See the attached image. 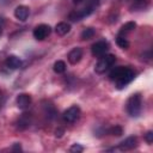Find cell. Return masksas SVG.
Wrapping results in <instances>:
<instances>
[{
  "label": "cell",
  "mask_w": 153,
  "mask_h": 153,
  "mask_svg": "<svg viewBox=\"0 0 153 153\" xmlns=\"http://www.w3.org/2000/svg\"><path fill=\"white\" fill-rule=\"evenodd\" d=\"M12 149H13V151H22V146H20V143H14L13 147H12Z\"/></svg>",
  "instance_id": "7402d4cb"
},
{
  "label": "cell",
  "mask_w": 153,
  "mask_h": 153,
  "mask_svg": "<svg viewBox=\"0 0 153 153\" xmlns=\"http://www.w3.org/2000/svg\"><path fill=\"white\" fill-rule=\"evenodd\" d=\"M29 14H30V10H29L27 6L19 5V6H17L16 10H14V17H16L18 20H20V22H25V20L27 19Z\"/></svg>",
  "instance_id": "ba28073f"
},
{
  "label": "cell",
  "mask_w": 153,
  "mask_h": 153,
  "mask_svg": "<svg viewBox=\"0 0 153 153\" xmlns=\"http://www.w3.org/2000/svg\"><path fill=\"white\" fill-rule=\"evenodd\" d=\"M145 140H146L148 143H152V142H153V131H152V130L147 131V134L145 135Z\"/></svg>",
  "instance_id": "ffe728a7"
},
{
  "label": "cell",
  "mask_w": 153,
  "mask_h": 153,
  "mask_svg": "<svg viewBox=\"0 0 153 153\" xmlns=\"http://www.w3.org/2000/svg\"><path fill=\"white\" fill-rule=\"evenodd\" d=\"M55 31H56L57 35H60V36H65V35H67V33L71 31V25H69L68 23H66V22H61V23L56 24V26H55Z\"/></svg>",
  "instance_id": "7c38bea8"
},
{
  "label": "cell",
  "mask_w": 153,
  "mask_h": 153,
  "mask_svg": "<svg viewBox=\"0 0 153 153\" xmlns=\"http://www.w3.org/2000/svg\"><path fill=\"white\" fill-rule=\"evenodd\" d=\"M94 33H96V31L93 27H86L81 32V39H91V38H93Z\"/></svg>",
  "instance_id": "2e32d148"
},
{
  "label": "cell",
  "mask_w": 153,
  "mask_h": 153,
  "mask_svg": "<svg viewBox=\"0 0 153 153\" xmlns=\"http://www.w3.org/2000/svg\"><path fill=\"white\" fill-rule=\"evenodd\" d=\"M135 27H136V24H135L134 22H128V23H126V24L121 27V30H120V35H126L127 32L133 31Z\"/></svg>",
  "instance_id": "4fadbf2b"
},
{
  "label": "cell",
  "mask_w": 153,
  "mask_h": 153,
  "mask_svg": "<svg viewBox=\"0 0 153 153\" xmlns=\"http://www.w3.org/2000/svg\"><path fill=\"white\" fill-rule=\"evenodd\" d=\"M80 115H81L80 108L78 105H72L62 114V118L67 123H74L80 118Z\"/></svg>",
  "instance_id": "277c9868"
},
{
  "label": "cell",
  "mask_w": 153,
  "mask_h": 153,
  "mask_svg": "<svg viewBox=\"0 0 153 153\" xmlns=\"http://www.w3.org/2000/svg\"><path fill=\"white\" fill-rule=\"evenodd\" d=\"M51 32V29L49 25L47 24H39L33 29V37L38 41H43L45 39Z\"/></svg>",
  "instance_id": "5b68a950"
},
{
  "label": "cell",
  "mask_w": 153,
  "mask_h": 153,
  "mask_svg": "<svg viewBox=\"0 0 153 153\" xmlns=\"http://www.w3.org/2000/svg\"><path fill=\"white\" fill-rule=\"evenodd\" d=\"M62 134H63V129H56V130H55V136L61 137Z\"/></svg>",
  "instance_id": "44dd1931"
},
{
  "label": "cell",
  "mask_w": 153,
  "mask_h": 153,
  "mask_svg": "<svg viewBox=\"0 0 153 153\" xmlns=\"http://www.w3.org/2000/svg\"><path fill=\"white\" fill-rule=\"evenodd\" d=\"M115 61H116V56L112 55V54L100 56V59L98 60V62H97L96 66H94L96 73H98V74L104 73L109 67H111V66L115 63Z\"/></svg>",
  "instance_id": "3957f363"
},
{
  "label": "cell",
  "mask_w": 153,
  "mask_h": 153,
  "mask_svg": "<svg viewBox=\"0 0 153 153\" xmlns=\"http://www.w3.org/2000/svg\"><path fill=\"white\" fill-rule=\"evenodd\" d=\"M2 27H4V19L0 18V35L2 33Z\"/></svg>",
  "instance_id": "603a6c76"
},
{
  "label": "cell",
  "mask_w": 153,
  "mask_h": 153,
  "mask_svg": "<svg viewBox=\"0 0 153 153\" xmlns=\"http://www.w3.org/2000/svg\"><path fill=\"white\" fill-rule=\"evenodd\" d=\"M84 0H73V2L75 4V5H78V4H81Z\"/></svg>",
  "instance_id": "cb8c5ba5"
},
{
  "label": "cell",
  "mask_w": 153,
  "mask_h": 153,
  "mask_svg": "<svg viewBox=\"0 0 153 153\" xmlns=\"http://www.w3.org/2000/svg\"><path fill=\"white\" fill-rule=\"evenodd\" d=\"M109 133L111 135H114V136H121L123 134V129L120 126H115V127H112V128L109 129Z\"/></svg>",
  "instance_id": "e0dca14e"
},
{
  "label": "cell",
  "mask_w": 153,
  "mask_h": 153,
  "mask_svg": "<svg viewBox=\"0 0 153 153\" xmlns=\"http://www.w3.org/2000/svg\"><path fill=\"white\" fill-rule=\"evenodd\" d=\"M30 124V120L26 118V114H24V116H22L19 118V127L20 128H26Z\"/></svg>",
  "instance_id": "ac0fdd59"
},
{
  "label": "cell",
  "mask_w": 153,
  "mask_h": 153,
  "mask_svg": "<svg viewBox=\"0 0 153 153\" xmlns=\"http://www.w3.org/2000/svg\"><path fill=\"white\" fill-rule=\"evenodd\" d=\"M110 80L116 82L117 88H123L134 79V72L129 67H116L109 74Z\"/></svg>",
  "instance_id": "6da1fadb"
},
{
  "label": "cell",
  "mask_w": 153,
  "mask_h": 153,
  "mask_svg": "<svg viewBox=\"0 0 153 153\" xmlns=\"http://www.w3.org/2000/svg\"><path fill=\"white\" fill-rule=\"evenodd\" d=\"M16 102H17V106L19 109L24 110V109L30 106V104H31V96L27 94V93H20V94L17 96Z\"/></svg>",
  "instance_id": "52a82bcc"
},
{
  "label": "cell",
  "mask_w": 153,
  "mask_h": 153,
  "mask_svg": "<svg viewBox=\"0 0 153 153\" xmlns=\"http://www.w3.org/2000/svg\"><path fill=\"white\" fill-rule=\"evenodd\" d=\"M142 109V97L140 93L131 94L127 100V111L131 117H136L140 115Z\"/></svg>",
  "instance_id": "7a4b0ae2"
},
{
  "label": "cell",
  "mask_w": 153,
  "mask_h": 153,
  "mask_svg": "<svg viewBox=\"0 0 153 153\" xmlns=\"http://www.w3.org/2000/svg\"><path fill=\"white\" fill-rule=\"evenodd\" d=\"M69 151H71V152H73V153H80V152H82V151H84V147H82L81 145H79V143H74V145H72V146H71Z\"/></svg>",
  "instance_id": "d6986e66"
},
{
  "label": "cell",
  "mask_w": 153,
  "mask_h": 153,
  "mask_svg": "<svg viewBox=\"0 0 153 153\" xmlns=\"http://www.w3.org/2000/svg\"><path fill=\"white\" fill-rule=\"evenodd\" d=\"M81 57H82V49L79 48V47L72 49L69 51V54H68V61L72 65H76L81 60Z\"/></svg>",
  "instance_id": "9c48e42d"
},
{
  "label": "cell",
  "mask_w": 153,
  "mask_h": 153,
  "mask_svg": "<svg viewBox=\"0 0 153 153\" xmlns=\"http://www.w3.org/2000/svg\"><path fill=\"white\" fill-rule=\"evenodd\" d=\"M136 145H137L136 137L135 136H129L120 143V149L121 151H129V149H133L134 147H136Z\"/></svg>",
  "instance_id": "30bf717a"
},
{
  "label": "cell",
  "mask_w": 153,
  "mask_h": 153,
  "mask_svg": "<svg viewBox=\"0 0 153 153\" xmlns=\"http://www.w3.org/2000/svg\"><path fill=\"white\" fill-rule=\"evenodd\" d=\"M116 43H117V45H118L120 48H122V49H128V47H129V42H128V39H127L123 35H118V36H117Z\"/></svg>",
  "instance_id": "9a60e30c"
},
{
  "label": "cell",
  "mask_w": 153,
  "mask_h": 153,
  "mask_svg": "<svg viewBox=\"0 0 153 153\" xmlns=\"http://www.w3.org/2000/svg\"><path fill=\"white\" fill-rule=\"evenodd\" d=\"M5 63H6V66H7L8 68H11V69H17V68H19V67L22 66L20 59H19L18 56H16V55H10V56H7Z\"/></svg>",
  "instance_id": "8fae6325"
},
{
  "label": "cell",
  "mask_w": 153,
  "mask_h": 153,
  "mask_svg": "<svg viewBox=\"0 0 153 153\" xmlns=\"http://www.w3.org/2000/svg\"><path fill=\"white\" fill-rule=\"evenodd\" d=\"M109 49V43L106 41H98L96 42L92 48H91V51H92V55L96 56V57H100L103 56Z\"/></svg>",
  "instance_id": "8992f818"
},
{
  "label": "cell",
  "mask_w": 153,
  "mask_h": 153,
  "mask_svg": "<svg viewBox=\"0 0 153 153\" xmlns=\"http://www.w3.org/2000/svg\"><path fill=\"white\" fill-rule=\"evenodd\" d=\"M53 69H54V72H55V73H57V74L65 73V72H66V63H65L63 61L59 60V61H56V62L54 63Z\"/></svg>",
  "instance_id": "5bb4252c"
}]
</instances>
